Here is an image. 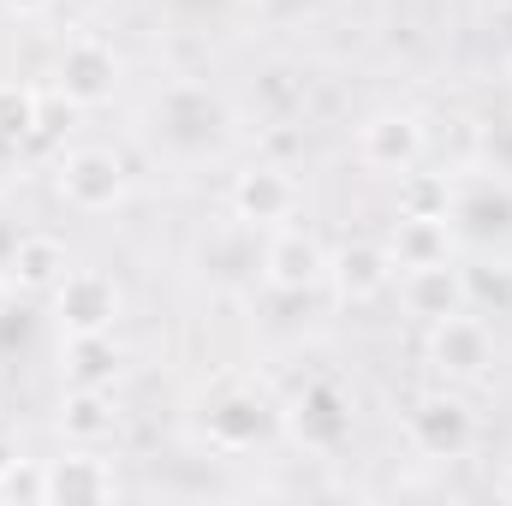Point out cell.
Listing matches in <instances>:
<instances>
[{
	"label": "cell",
	"mask_w": 512,
	"mask_h": 506,
	"mask_svg": "<svg viewBox=\"0 0 512 506\" xmlns=\"http://www.w3.org/2000/svg\"><path fill=\"white\" fill-rule=\"evenodd\" d=\"M120 191H126V173H120L114 155H102V149H78V155L60 161V197H66L72 209H84V215L114 209Z\"/></svg>",
	"instance_id": "1"
},
{
	"label": "cell",
	"mask_w": 512,
	"mask_h": 506,
	"mask_svg": "<svg viewBox=\"0 0 512 506\" xmlns=\"http://www.w3.org/2000/svg\"><path fill=\"white\" fill-rule=\"evenodd\" d=\"M114 310H120V292H114L108 274H96V268L60 274V322L72 334H108Z\"/></svg>",
	"instance_id": "2"
},
{
	"label": "cell",
	"mask_w": 512,
	"mask_h": 506,
	"mask_svg": "<svg viewBox=\"0 0 512 506\" xmlns=\"http://www.w3.org/2000/svg\"><path fill=\"white\" fill-rule=\"evenodd\" d=\"M429 352H435V364H441L447 376H483L495 346H489V328H483L477 316L453 310V316H441V322H435V340H429Z\"/></svg>",
	"instance_id": "3"
},
{
	"label": "cell",
	"mask_w": 512,
	"mask_h": 506,
	"mask_svg": "<svg viewBox=\"0 0 512 506\" xmlns=\"http://www.w3.org/2000/svg\"><path fill=\"white\" fill-rule=\"evenodd\" d=\"M471 411L459 405V399H423L417 411H411V441L423 447V453H435V459H459L465 447H471Z\"/></svg>",
	"instance_id": "4"
},
{
	"label": "cell",
	"mask_w": 512,
	"mask_h": 506,
	"mask_svg": "<svg viewBox=\"0 0 512 506\" xmlns=\"http://www.w3.org/2000/svg\"><path fill=\"white\" fill-rule=\"evenodd\" d=\"M60 90H66V102H84V108L102 102L114 90V54L96 36H78L60 60Z\"/></svg>",
	"instance_id": "5"
},
{
	"label": "cell",
	"mask_w": 512,
	"mask_h": 506,
	"mask_svg": "<svg viewBox=\"0 0 512 506\" xmlns=\"http://www.w3.org/2000/svg\"><path fill=\"white\" fill-rule=\"evenodd\" d=\"M423 155V126L405 120V114H382L364 126V161L382 167V173H405L411 161Z\"/></svg>",
	"instance_id": "6"
},
{
	"label": "cell",
	"mask_w": 512,
	"mask_h": 506,
	"mask_svg": "<svg viewBox=\"0 0 512 506\" xmlns=\"http://www.w3.org/2000/svg\"><path fill=\"white\" fill-rule=\"evenodd\" d=\"M292 203H298V191H292V179H286L280 167H251V173H239V185H233V209H239L245 221H286Z\"/></svg>",
	"instance_id": "7"
},
{
	"label": "cell",
	"mask_w": 512,
	"mask_h": 506,
	"mask_svg": "<svg viewBox=\"0 0 512 506\" xmlns=\"http://www.w3.org/2000/svg\"><path fill=\"white\" fill-rule=\"evenodd\" d=\"M405 304H411V316L441 322V316H453V310L465 304V280H459L447 262H423V268L405 274Z\"/></svg>",
	"instance_id": "8"
},
{
	"label": "cell",
	"mask_w": 512,
	"mask_h": 506,
	"mask_svg": "<svg viewBox=\"0 0 512 506\" xmlns=\"http://www.w3.org/2000/svg\"><path fill=\"white\" fill-rule=\"evenodd\" d=\"M399 268H423V262H447V215H405L393 233Z\"/></svg>",
	"instance_id": "9"
},
{
	"label": "cell",
	"mask_w": 512,
	"mask_h": 506,
	"mask_svg": "<svg viewBox=\"0 0 512 506\" xmlns=\"http://www.w3.org/2000/svg\"><path fill=\"white\" fill-rule=\"evenodd\" d=\"M268 274H274V286L304 292V286H316V274H322V251H316L304 233H280V239L268 245Z\"/></svg>",
	"instance_id": "10"
},
{
	"label": "cell",
	"mask_w": 512,
	"mask_h": 506,
	"mask_svg": "<svg viewBox=\"0 0 512 506\" xmlns=\"http://www.w3.org/2000/svg\"><path fill=\"white\" fill-rule=\"evenodd\" d=\"M334 280H340L346 298H370V292L387 286V256L376 245H346L340 262H334Z\"/></svg>",
	"instance_id": "11"
},
{
	"label": "cell",
	"mask_w": 512,
	"mask_h": 506,
	"mask_svg": "<svg viewBox=\"0 0 512 506\" xmlns=\"http://www.w3.org/2000/svg\"><path fill=\"white\" fill-rule=\"evenodd\" d=\"M298 435H304L310 447H334V441L346 435V411H340V399H334L328 387H310V393H304V405H298Z\"/></svg>",
	"instance_id": "12"
},
{
	"label": "cell",
	"mask_w": 512,
	"mask_h": 506,
	"mask_svg": "<svg viewBox=\"0 0 512 506\" xmlns=\"http://www.w3.org/2000/svg\"><path fill=\"white\" fill-rule=\"evenodd\" d=\"M60 423H66V435H78V441L108 435V429H114L108 393H102V387H72V399H66V411H60Z\"/></svg>",
	"instance_id": "13"
},
{
	"label": "cell",
	"mask_w": 512,
	"mask_h": 506,
	"mask_svg": "<svg viewBox=\"0 0 512 506\" xmlns=\"http://www.w3.org/2000/svg\"><path fill=\"white\" fill-rule=\"evenodd\" d=\"M12 274H18L24 286H54V280L66 274V251H60L54 239H24V245L12 251Z\"/></svg>",
	"instance_id": "14"
},
{
	"label": "cell",
	"mask_w": 512,
	"mask_h": 506,
	"mask_svg": "<svg viewBox=\"0 0 512 506\" xmlns=\"http://www.w3.org/2000/svg\"><path fill=\"white\" fill-rule=\"evenodd\" d=\"M114 346H108V334H72V381L78 387H102V381L114 376Z\"/></svg>",
	"instance_id": "15"
},
{
	"label": "cell",
	"mask_w": 512,
	"mask_h": 506,
	"mask_svg": "<svg viewBox=\"0 0 512 506\" xmlns=\"http://www.w3.org/2000/svg\"><path fill=\"white\" fill-rule=\"evenodd\" d=\"M48 495H66V501H78V495H114V477H108L96 459H66V465L48 477Z\"/></svg>",
	"instance_id": "16"
},
{
	"label": "cell",
	"mask_w": 512,
	"mask_h": 506,
	"mask_svg": "<svg viewBox=\"0 0 512 506\" xmlns=\"http://www.w3.org/2000/svg\"><path fill=\"white\" fill-rule=\"evenodd\" d=\"M251 411H256L251 399H227V405L209 417L215 441H221V447H245V441H256V435H262V417H251Z\"/></svg>",
	"instance_id": "17"
},
{
	"label": "cell",
	"mask_w": 512,
	"mask_h": 506,
	"mask_svg": "<svg viewBox=\"0 0 512 506\" xmlns=\"http://www.w3.org/2000/svg\"><path fill=\"white\" fill-rule=\"evenodd\" d=\"M30 126H36V96L18 84H0V143H18Z\"/></svg>",
	"instance_id": "18"
},
{
	"label": "cell",
	"mask_w": 512,
	"mask_h": 506,
	"mask_svg": "<svg viewBox=\"0 0 512 506\" xmlns=\"http://www.w3.org/2000/svg\"><path fill=\"white\" fill-rule=\"evenodd\" d=\"M405 209H411V215H435V185H429V179H411Z\"/></svg>",
	"instance_id": "19"
},
{
	"label": "cell",
	"mask_w": 512,
	"mask_h": 506,
	"mask_svg": "<svg viewBox=\"0 0 512 506\" xmlns=\"http://www.w3.org/2000/svg\"><path fill=\"white\" fill-rule=\"evenodd\" d=\"M18 6H36V0H18Z\"/></svg>",
	"instance_id": "20"
},
{
	"label": "cell",
	"mask_w": 512,
	"mask_h": 506,
	"mask_svg": "<svg viewBox=\"0 0 512 506\" xmlns=\"http://www.w3.org/2000/svg\"><path fill=\"white\" fill-rule=\"evenodd\" d=\"M507 495H512V477H507Z\"/></svg>",
	"instance_id": "21"
}]
</instances>
